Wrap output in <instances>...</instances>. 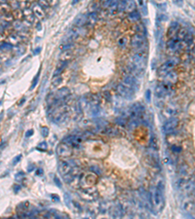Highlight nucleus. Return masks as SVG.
<instances>
[{
	"label": "nucleus",
	"instance_id": "680f3d73",
	"mask_svg": "<svg viewBox=\"0 0 195 219\" xmlns=\"http://www.w3.org/2000/svg\"><path fill=\"white\" fill-rule=\"evenodd\" d=\"M51 197H52V199L56 200V201H60V198H59V197H57V196H56L55 194H53L52 196H51Z\"/></svg>",
	"mask_w": 195,
	"mask_h": 219
},
{
	"label": "nucleus",
	"instance_id": "79ce46f5",
	"mask_svg": "<svg viewBox=\"0 0 195 219\" xmlns=\"http://www.w3.org/2000/svg\"><path fill=\"white\" fill-rule=\"evenodd\" d=\"M90 171L95 172V173H97V174H99V175L102 174V171L97 166H92L91 167H90Z\"/></svg>",
	"mask_w": 195,
	"mask_h": 219
},
{
	"label": "nucleus",
	"instance_id": "338daca9",
	"mask_svg": "<svg viewBox=\"0 0 195 219\" xmlns=\"http://www.w3.org/2000/svg\"><path fill=\"white\" fill-rule=\"evenodd\" d=\"M2 104V101H1V100H0V105H1Z\"/></svg>",
	"mask_w": 195,
	"mask_h": 219
},
{
	"label": "nucleus",
	"instance_id": "4468645a",
	"mask_svg": "<svg viewBox=\"0 0 195 219\" xmlns=\"http://www.w3.org/2000/svg\"><path fill=\"white\" fill-rule=\"evenodd\" d=\"M104 135H108V136H111V137H115V136H120L121 133H120V130H118L117 128L115 127H108L106 129L104 130Z\"/></svg>",
	"mask_w": 195,
	"mask_h": 219
},
{
	"label": "nucleus",
	"instance_id": "9d476101",
	"mask_svg": "<svg viewBox=\"0 0 195 219\" xmlns=\"http://www.w3.org/2000/svg\"><path fill=\"white\" fill-rule=\"evenodd\" d=\"M99 12H90L87 16V22L86 24L89 27H95L99 20Z\"/></svg>",
	"mask_w": 195,
	"mask_h": 219
},
{
	"label": "nucleus",
	"instance_id": "864d4df0",
	"mask_svg": "<svg viewBox=\"0 0 195 219\" xmlns=\"http://www.w3.org/2000/svg\"><path fill=\"white\" fill-rule=\"evenodd\" d=\"M35 169V167L33 166L32 164H29V166H27V171H29V172L32 171H33V169Z\"/></svg>",
	"mask_w": 195,
	"mask_h": 219
},
{
	"label": "nucleus",
	"instance_id": "4c0bfd02",
	"mask_svg": "<svg viewBox=\"0 0 195 219\" xmlns=\"http://www.w3.org/2000/svg\"><path fill=\"white\" fill-rule=\"evenodd\" d=\"M48 148V145L47 143H46V141H42V142H40L39 144L37 145V149L38 150H44L46 151Z\"/></svg>",
	"mask_w": 195,
	"mask_h": 219
},
{
	"label": "nucleus",
	"instance_id": "0eeeda50",
	"mask_svg": "<svg viewBox=\"0 0 195 219\" xmlns=\"http://www.w3.org/2000/svg\"><path fill=\"white\" fill-rule=\"evenodd\" d=\"M56 97L59 100H63V102L65 104V100L70 97V91H69L68 88L66 87H63L61 89H59L57 92H56Z\"/></svg>",
	"mask_w": 195,
	"mask_h": 219
},
{
	"label": "nucleus",
	"instance_id": "dca6fc26",
	"mask_svg": "<svg viewBox=\"0 0 195 219\" xmlns=\"http://www.w3.org/2000/svg\"><path fill=\"white\" fill-rule=\"evenodd\" d=\"M154 92H155V96L157 97H164L167 96V94L169 92V91L163 86L162 84H161V85H158V86L155 88Z\"/></svg>",
	"mask_w": 195,
	"mask_h": 219
},
{
	"label": "nucleus",
	"instance_id": "0e129e2a",
	"mask_svg": "<svg viewBox=\"0 0 195 219\" xmlns=\"http://www.w3.org/2000/svg\"><path fill=\"white\" fill-rule=\"evenodd\" d=\"M78 2H79V0H73V1H72V5L76 4V3H78Z\"/></svg>",
	"mask_w": 195,
	"mask_h": 219
},
{
	"label": "nucleus",
	"instance_id": "58836bf2",
	"mask_svg": "<svg viewBox=\"0 0 195 219\" xmlns=\"http://www.w3.org/2000/svg\"><path fill=\"white\" fill-rule=\"evenodd\" d=\"M124 11H125V0H122V1H119L117 12L121 13V12H124Z\"/></svg>",
	"mask_w": 195,
	"mask_h": 219
},
{
	"label": "nucleus",
	"instance_id": "b1692460",
	"mask_svg": "<svg viewBox=\"0 0 195 219\" xmlns=\"http://www.w3.org/2000/svg\"><path fill=\"white\" fill-rule=\"evenodd\" d=\"M101 2L100 0H94L89 5V12H97V10L101 7Z\"/></svg>",
	"mask_w": 195,
	"mask_h": 219
},
{
	"label": "nucleus",
	"instance_id": "6e6552de",
	"mask_svg": "<svg viewBox=\"0 0 195 219\" xmlns=\"http://www.w3.org/2000/svg\"><path fill=\"white\" fill-rule=\"evenodd\" d=\"M177 64V61L176 60H170L166 63H164L162 65L159 67V74L160 73H165V75L168 73L169 71L171 70L172 68L174 67Z\"/></svg>",
	"mask_w": 195,
	"mask_h": 219
},
{
	"label": "nucleus",
	"instance_id": "393cba45",
	"mask_svg": "<svg viewBox=\"0 0 195 219\" xmlns=\"http://www.w3.org/2000/svg\"><path fill=\"white\" fill-rule=\"evenodd\" d=\"M187 34H188V31H187L186 28L181 27V28H179V29L178 30V32H177V38H178L179 41H183L184 38L186 37Z\"/></svg>",
	"mask_w": 195,
	"mask_h": 219
},
{
	"label": "nucleus",
	"instance_id": "052dcab7",
	"mask_svg": "<svg viewBox=\"0 0 195 219\" xmlns=\"http://www.w3.org/2000/svg\"><path fill=\"white\" fill-rule=\"evenodd\" d=\"M22 176H24V173H22V172H19V173L16 174V176L15 177H16V179L18 180L19 179V177H22Z\"/></svg>",
	"mask_w": 195,
	"mask_h": 219
},
{
	"label": "nucleus",
	"instance_id": "2f4dec72",
	"mask_svg": "<svg viewBox=\"0 0 195 219\" xmlns=\"http://www.w3.org/2000/svg\"><path fill=\"white\" fill-rule=\"evenodd\" d=\"M12 14L17 20H20V19H22V18L24 17V12H22V10H20V8L19 9H15V11L13 12Z\"/></svg>",
	"mask_w": 195,
	"mask_h": 219
},
{
	"label": "nucleus",
	"instance_id": "7ed1b4c3",
	"mask_svg": "<svg viewBox=\"0 0 195 219\" xmlns=\"http://www.w3.org/2000/svg\"><path fill=\"white\" fill-rule=\"evenodd\" d=\"M116 91H117V94L119 95V96H121L122 97H124V99H132L133 97H134V95H135L134 94L135 92L134 90H132V89H130V88L124 86L122 83L119 84L117 86Z\"/></svg>",
	"mask_w": 195,
	"mask_h": 219
},
{
	"label": "nucleus",
	"instance_id": "f8f14e48",
	"mask_svg": "<svg viewBox=\"0 0 195 219\" xmlns=\"http://www.w3.org/2000/svg\"><path fill=\"white\" fill-rule=\"evenodd\" d=\"M73 58V52L71 49H68V50H63L61 54L60 55V58L59 60L61 61H65V63H68L69 61H71Z\"/></svg>",
	"mask_w": 195,
	"mask_h": 219
},
{
	"label": "nucleus",
	"instance_id": "aec40b11",
	"mask_svg": "<svg viewBox=\"0 0 195 219\" xmlns=\"http://www.w3.org/2000/svg\"><path fill=\"white\" fill-rule=\"evenodd\" d=\"M179 43H181V41H179L178 38L174 37V38L169 39L168 43H167V46H168V48L171 49V50H179Z\"/></svg>",
	"mask_w": 195,
	"mask_h": 219
},
{
	"label": "nucleus",
	"instance_id": "c9c22d12",
	"mask_svg": "<svg viewBox=\"0 0 195 219\" xmlns=\"http://www.w3.org/2000/svg\"><path fill=\"white\" fill-rule=\"evenodd\" d=\"M138 124V123L137 122V120H136V119H132L129 122V124H128V128H129L130 131H134L135 129H137Z\"/></svg>",
	"mask_w": 195,
	"mask_h": 219
},
{
	"label": "nucleus",
	"instance_id": "a878e982",
	"mask_svg": "<svg viewBox=\"0 0 195 219\" xmlns=\"http://www.w3.org/2000/svg\"><path fill=\"white\" fill-rule=\"evenodd\" d=\"M183 208L186 211L193 210L194 208H195V203L193 202V201H191V200L186 201V202H184V203H183Z\"/></svg>",
	"mask_w": 195,
	"mask_h": 219
},
{
	"label": "nucleus",
	"instance_id": "f704fd0d",
	"mask_svg": "<svg viewBox=\"0 0 195 219\" xmlns=\"http://www.w3.org/2000/svg\"><path fill=\"white\" fill-rule=\"evenodd\" d=\"M129 18H130L131 20H133V22H137V20H140V13L137 12V11H134V12L130 13V16H129Z\"/></svg>",
	"mask_w": 195,
	"mask_h": 219
},
{
	"label": "nucleus",
	"instance_id": "8fccbe9b",
	"mask_svg": "<svg viewBox=\"0 0 195 219\" xmlns=\"http://www.w3.org/2000/svg\"><path fill=\"white\" fill-rule=\"evenodd\" d=\"M145 99H146V100H147L148 102L150 101V99H151V91H150V90H147V91H146V92H145Z\"/></svg>",
	"mask_w": 195,
	"mask_h": 219
},
{
	"label": "nucleus",
	"instance_id": "ea45409f",
	"mask_svg": "<svg viewBox=\"0 0 195 219\" xmlns=\"http://www.w3.org/2000/svg\"><path fill=\"white\" fill-rule=\"evenodd\" d=\"M151 145H152V149H154V150H157L158 149V141L156 139L155 136H153V137L151 138Z\"/></svg>",
	"mask_w": 195,
	"mask_h": 219
},
{
	"label": "nucleus",
	"instance_id": "a19ab883",
	"mask_svg": "<svg viewBox=\"0 0 195 219\" xmlns=\"http://www.w3.org/2000/svg\"><path fill=\"white\" fill-rule=\"evenodd\" d=\"M127 43V38L126 37H121L119 40H118V46L119 47H124Z\"/></svg>",
	"mask_w": 195,
	"mask_h": 219
},
{
	"label": "nucleus",
	"instance_id": "3c124183",
	"mask_svg": "<svg viewBox=\"0 0 195 219\" xmlns=\"http://www.w3.org/2000/svg\"><path fill=\"white\" fill-rule=\"evenodd\" d=\"M173 2L179 7H183V0H173Z\"/></svg>",
	"mask_w": 195,
	"mask_h": 219
},
{
	"label": "nucleus",
	"instance_id": "69168bd1",
	"mask_svg": "<svg viewBox=\"0 0 195 219\" xmlns=\"http://www.w3.org/2000/svg\"><path fill=\"white\" fill-rule=\"evenodd\" d=\"M24 102H25V99H22V100H20V103H19V105H22V103H24Z\"/></svg>",
	"mask_w": 195,
	"mask_h": 219
},
{
	"label": "nucleus",
	"instance_id": "603ef678",
	"mask_svg": "<svg viewBox=\"0 0 195 219\" xmlns=\"http://www.w3.org/2000/svg\"><path fill=\"white\" fill-rule=\"evenodd\" d=\"M54 181H55V183H56V185H57V186H59L60 188H61V186H63V185H61V180L59 179L57 176H55V177H54Z\"/></svg>",
	"mask_w": 195,
	"mask_h": 219
},
{
	"label": "nucleus",
	"instance_id": "6e6d98bb",
	"mask_svg": "<svg viewBox=\"0 0 195 219\" xmlns=\"http://www.w3.org/2000/svg\"><path fill=\"white\" fill-rule=\"evenodd\" d=\"M32 135H33V130H29V131H27V133H25V136H27V137H29V136Z\"/></svg>",
	"mask_w": 195,
	"mask_h": 219
},
{
	"label": "nucleus",
	"instance_id": "c03bdc74",
	"mask_svg": "<svg viewBox=\"0 0 195 219\" xmlns=\"http://www.w3.org/2000/svg\"><path fill=\"white\" fill-rule=\"evenodd\" d=\"M73 47V44L72 43H65L63 45H61V50H68V49H71Z\"/></svg>",
	"mask_w": 195,
	"mask_h": 219
},
{
	"label": "nucleus",
	"instance_id": "e433bc0d",
	"mask_svg": "<svg viewBox=\"0 0 195 219\" xmlns=\"http://www.w3.org/2000/svg\"><path fill=\"white\" fill-rule=\"evenodd\" d=\"M37 3L39 4L43 9H48V8H50V6H51L50 3L48 2V0H38Z\"/></svg>",
	"mask_w": 195,
	"mask_h": 219
},
{
	"label": "nucleus",
	"instance_id": "bf43d9fd",
	"mask_svg": "<svg viewBox=\"0 0 195 219\" xmlns=\"http://www.w3.org/2000/svg\"><path fill=\"white\" fill-rule=\"evenodd\" d=\"M48 2L50 3V5H56L58 2V0H48Z\"/></svg>",
	"mask_w": 195,
	"mask_h": 219
},
{
	"label": "nucleus",
	"instance_id": "5fc2aeb1",
	"mask_svg": "<svg viewBox=\"0 0 195 219\" xmlns=\"http://www.w3.org/2000/svg\"><path fill=\"white\" fill-rule=\"evenodd\" d=\"M13 189H14V192L15 193H18L20 190V185H14Z\"/></svg>",
	"mask_w": 195,
	"mask_h": 219
},
{
	"label": "nucleus",
	"instance_id": "2eb2a0df",
	"mask_svg": "<svg viewBox=\"0 0 195 219\" xmlns=\"http://www.w3.org/2000/svg\"><path fill=\"white\" fill-rule=\"evenodd\" d=\"M22 38L20 37V35L19 33H12L11 35H9L8 39H7V42L9 44H11L12 46H16L18 45L20 41H22Z\"/></svg>",
	"mask_w": 195,
	"mask_h": 219
},
{
	"label": "nucleus",
	"instance_id": "7c9ffc66",
	"mask_svg": "<svg viewBox=\"0 0 195 219\" xmlns=\"http://www.w3.org/2000/svg\"><path fill=\"white\" fill-rule=\"evenodd\" d=\"M115 123L118 126H121V127H125V125L127 124V120L125 119L124 116H120V117H117L116 120H115Z\"/></svg>",
	"mask_w": 195,
	"mask_h": 219
},
{
	"label": "nucleus",
	"instance_id": "de8ad7c7",
	"mask_svg": "<svg viewBox=\"0 0 195 219\" xmlns=\"http://www.w3.org/2000/svg\"><path fill=\"white\" fill-rule=\"evenodd\" d=\"M20 160H22V155H20H20H18L17 157H16V158H14V160H13V165H14V166H16V165L18 164V163H19V162L20 161Z\"/></svg>",
	"mask_w": 195,
	"mask_h": 219
},
{
	"label": "nucleus",
	"instance_id": "37998d69",
	"mask_svg": "<svg viewBox=\"0 0 195 219\" xmlns=\"http://www.w3.org/2000/svg\"><path fill=\"white\" fill-rule=\"evenodd\" d=\"M65 205H68V207H70V203H71V199H70V196L69 194H65Z\"/></svg>",
	"mask_w": 195,
	"mask_h": 219
},
{
	"label": "nucleus",
	"instance_id": "423d86ee",
	"mask_svg": "<svg viewBox=\"0 0 195 219\" xmlns=\"http://www.w3.org/2000/svg\"><path fill=\"white\" fill-rule=\"evenodd\" d=\"M178 125H179L178 118H176V117L170 118V119L165 123V125L163 126V131L165 133H170L178 127Z\"/></svg>",
	"mask_w": 195,
	"mask_h": 219
},
{
	"label": "nucleus",
	"instance_id": "72a5a7b5",
	"mask_svg": "<svg viewBox=\"0 0 195 219\" xmlns=\"http://www.w3.org/2000/svg\"><path fill=\"white\" fill-rule=\"evenodd\" d=\"M2 19L4 20V22H12L13 19H14V16H13L12 13H7V14H3V16H2Z\"/></svg>",
	"mask_w": 195,
	"mask_h": 219
},
{
	"label": "nucleus",
	"instance_id": "473e14b6",
	"mask_svg": "<svg viewBox=\"0 0 195 219\" xmlns=\"http://www.w3.org/2000/svg\"><path fill=\"white\" fill-rule=\"evenodd\" d=\"M61 82H63V78H61V75L54 76V78L52 80V84H53L54 87H57V86H59V85H61Z\"/></svg>",
	"mask_w": 195,
	"mask_h": 219
},
{
	"label": "nucleus",
	"instance_id": "39448f33",
	"mask_svg": "<svg viewBox=\"0 0 195 219\" xmlns=\"http://www.w3.org/2000/svg\"><path fill=\"white\" fill-rule=\"evenodd\" d=\"M122 84L124 85V86L130 88V89L134 90V91L138 90V82L137 78L134 77L133 75H131L130 73L128 74V75L123 77Z\"/></svg>",
	"mask_w": 195,
	"mask_h": 219
},
{
	"label": "nucleus",
	"instance_id": "f257e3e1",
	"mask_svg": "<svg viewBox=\"0 0 195 219\" xmlns=\"http://www.w3.org/2000/svg\"><path fill=\"white\" fill-rule=\"evenodd\" d=\"M147 61V51H145L143 49L138 50L132 56V63L136 67L145 69V64Z\"/></svg>",
	"mask_w": 195,
	"mask_h": 219
},
{
	"label": "nucleus",
	"instance_id": "a211bd4d",
	"mask_svg": "<svg viewBox=\"0 0 195 219\" xmlns=\"http://www.w3.org/2000/svg\"><path fill=\"white\" fill-rule=\"evenodd\" d=\"M165 77H166L165 81L172 85L175 84L178 81V74L176 73V71H169L165 75Z\"/></svg>",
	"mask_w": 195,
	"mask_h": 219
},
{
	"label": "nucleus",
	"instance_id": "20e7f679",
	"mask_svg": "<svg viewBox=\"0 0 195 219\" xmlns=\"http://www.w3.org/2000/svg\"><path fill=\"white\" fill-rule=\"evenodd\" d=\"M145 35L137 33L136 35H134V37L132 38V40H131V47L137 51L142 50V47L145 46Z\"/></svg>",
	"mask_w": 195,
	"mask_h": 219
},
{
	"label": "nucleus",
	"instance_id": "5701e85b",
	"mask_svg": "<svg viewBox=\"0 0 195 219\" xmlns=\"http://www.w3.org/2000/svg\"><path fill=\"white\" fill-rule=\"evenodd\" d=\"M86 22H87V16H84V15H80L75 20V25L79 27H84L86 24Z\"/></svg>",
	"mask_w": 195,
	"mask_h": 219
},
{
	"label": "nucleus",
	"instance_id": "13d9d810",
	"mask_svg": "<svg viewBox=\"0 0 195 219\" xmlns=\"http://www.w3.org/2000/svg\"><path fill=\"white\" fill-rule=\"evenodd\" d=\"M6 39V35L3 32H0V41H3Z\"/></svg>",
	"mask_w": 195,
	"mask_h": 219
},
{
	"label": "nucleus",
	"instance_id": "412c9836",
	"mask_svg": "<svg viewBox=\"0 0 195 219\" xmlns=\"http://www.w3.org/2000/svg\"><path fill=\"white\" fill-rule=\"evenodd\" d=\"M136 8H137V4L135 0H125V11L130 14L136 11Z\"/></svg>",
	"mask_w": 195,
	"mask_h": 219
},
{
	"label": "nucleus",
	"instance_id": "4d7b16f0",
	"mask_svg": "<svg viewBox=\"0 0 195 219\" xmlns=\"http://www.w3.org/2000/svg\"><path fill=\"white\" fill-rule=\"evenodd\" d=\"M41 52V48L40 47H38V48H36L35 49L34 51H33V55H38Z\"/></svg>",
	"mask_w": 195,
	"mask_h": 219
},
{
	"label": "nucleus",
	"instance_id": "c756f323",
	"mask_svg": "<svg viewBox=\"0 0 195 219\" xmlns=\"http://www.w3.org/2000/svg\"><path fill=\"white\" fill-rule=\"evenodd\" d=\"M164 115L166 116V117H171V116H174L177 113V109H175V108H172V107H168L166 108L165 110H164Z\"/></svg>",
	"mask_w": 195,
	"mask_h": 219
},
{
	"label": "nucleus",
	"instance_id": "9b49d317",
	"mask_svg": "<svg viewBox=\"0 0 195 219\" xmlns=\"http://www.w3.org/2000/svg\"><path fill=\"white\" fill-rule=\"evenodd\" d=\"M31 9H32V12H33V14H34V16L38 18V19H43V18L45 17L44 9H43L38 3L33 4Z\"/></svg>",
	"mask_w": 195,
	"mask_h": 219
},
{
	"label": "nucleus",
	"instance_id": "cd10ccee",
	"mask_svg": "<svg viewBox=\"0 0 195 219\" xmlns=\"http://www.w3.org/2000/svg\"><path fill=\"white\" fill-rule=\"evenodd\" d=\"M12 25H13V28H14L15 30H17V31H20V30L25 28L24 27V24H22V22H20V20H16L15 22H13Z\"/></svg>",
	"mask_w": 195,
	"mask_h": 219
},
{
	"label": "nucleus",
	"instance_id": "f03ea898",
	"mask_svg": "<svg viewBox=\"0 0 195 219\" xmlns=\"http://www.w3.org/2000/svg\"><path fill=\"white\" fill-rule=\"evenodd\" d=\"M73 150L71 148L70 145H68V143H60L57 147V154L60 157H63V158H68V157L72 156Z\"/></svg>",
	"mask_w": 195,
	"mask_h": 219
},
{
	"label": "nucleus",
	"instance_id": "6ab92c4d",
	"mask_svg": "<svg viewBox=\"0 0 195 219\" xmlns=\"http://www.w3.org/2000/svg\"><path fill=\"white\" fill-rule=\"evenodd\" d=\"M112 212H111V216H113L115 218H120L124 215V211H123V208H122V205H116L115 207L112 208Z\"/></svg>",
	"mask_w": 195,
	"mask_h": 219
},
{
	"label": "nucleus",
	"instance_id": "a18cd8bd",
	"mask_svg": "<svg viewBox=\"0 0 195 219\" xmlns=\"http://www.w3.org/2000/svg\"><path fill=\"white\" fill-rule=\"evenodd\" d=\"M38 77H39V72H38V73H37L36 77H35V78L33 79V81H32V84H31V87H30V90H32L33 88H34L35 86H36V84H37V81H38Z\"/></svg>",
	"mask_w": 195,
	"mask_h": 219
},
{
	"label": "nucleus",
	"instance_id": "f3484780",
	"mask_svg": "<svg viewBox=\"0 0 195 219\" xmlns=\"http://www.w3.org/2000/svg\"><path fill=\"white\" fill-rule=\"evenodd\" d=\"M87 97H88L89 105H91L92 107L99 106L100 101H101V97H100L99 95H89Z\"/></svg>",
	"mask_w": 195,
	"mask_h": 219
},
{
	"label": "nucleus",
	"instance_id": "1a4fd4ad",
	"mask_svg": "<svg viewBox=\"0 0 195 219\" xmlns=\"http://www.w3.org/2000/svg\"><path fill=\"white\" fill-rule=\"evenodd\" d=\"M72 169H73V166L70 164V162H61L60 166H59V171H60V173L63 175V176L68 174Z\"/></svg>",
	"mask_w": 195,
	"mask_h": 219
},
{
	"label": "nucleus",
	"instance_id": "e2e57ef3",
	"mask_svg": "<svg viewBox=\"0 0 195 219\" xmlns=\"http://www.w3.org/2000/svg\"><path fill=\"white\" fill-rule=\"evenodd\" d=\"M41 173H42V169H38V171H37V172H36V174H38V175H39V174H41Z\"/></svg>",
	"mask_w": 195,
	"mask_h": 219
},
{
	"label": "nucleus",
	"instance_id": "09e8293b",
	"mask_svg": "<svg viewBox=\"0 0 195 219\" xmlns=\"http://www.w3.org/2000/svg\"><path fill=\"white\" fill-rule=\"evenodd\" d=\"M104 97L107 100V101H110V100H111V95L109 94V92H104Z\"/></svg>",
	"mask_w": 195,
	"mask_h": 219
},
{
	"label": "nucleus",
	"instance_id": "ddd939ff",
	"mask_svg": "<svg viewBox=\"0 0 195 219\" xmlns=\"http://www.w3.org/2000/svg\"><path fill=\"white\" fill-rule=\"evenodd\" d=\"M179 30V22H173L172 24L170 25L168 29V32H167V36H168L169 39L171 38H174L176 36V33L178 32Z\"/></svg>",
	"mask_w": 195,
	"mask_h": 219
},
{
	"label": "nucleus",
	"instance_id": "bb28decb",
	"mask_svg": "<svg viewBox=\"0 0 195 219\" xmlns=\"http://www.w3.org/2000/svg\"><path fill=\"white\" fill-rule=\"evenodd\" d=\"M10 52H11V51H1V52H0V63H4V61H7L9 60Z\"/></svg>",
	"mask_w": 195,
	"mask_h": 219
},
{
	"label": "nucleus",
	"instance_id": "c85d7f7f",
	"mask_svg": "<svg viewBox=\"0 0 195 219\" xmlns=\"http://www.w3.org/2000/svg\"><path fill=\"white\" fill-rule=\"evenodd\" d=\"M11 11V6L6 3H1L0 4V12L3 13V14H7V13H10Z\"/></svg>",
	"mask_w": 195,
	"mask_h": 219
},
{
	"label": "nucleus",
	"instance_id": "4be33fe9",
	"mask_svg": "<svg viewBox=\"0 0 195 219\" xmlns=\"http://www.w3.org/2000/svg\"><path fill=\"white\" fill-rule=\"evenodd\" d=\"M118 4H119V0H111L110 4L107 7V11H108L110 15H114L117 12Z\"/></svg>",
	"mask_w": 195,
	"mask_h": 219
},
{
	"label": "nucleus",
	"instance_id": "49530a36",
	"mask_svg": "<svg viewBox=\"0 0 195 219\" xmlns=\"http://www.w3.org/2000/svg\"><path fill=\"white\" fill-rule=\"evenodd\" d=\"M49 135V129L47 127H43L42 128V135L43 137H47Z\"/></svg>",
	"mask_w": 195,
	"mask_h": 219
}]
</instances>
